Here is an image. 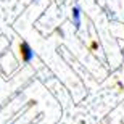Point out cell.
Listing matches in <instances>:
<instances>
[{
	"label": "cell",
	"instance_id": "obj_1",
	"mask_svg": "<svg viewBox=\"0 0 124 124\" xmlns=\"http://www.w3.org/2000/svg\"><path fill=\"white\" fill-rule=\"evenodd\" d=\"M19 52H21V58H23L24 63H31L32 60H34V50L31 48V45H29L26 40H23L21 44H19Z\"/></svg>",
	"mask_w": 124,
	"mask_h": 124
},
{
	"label": "cell",
	"instance_id": "obj_2",
	"mask_svg": "<svg viewBox=\"0 0 124 124\" xmlns=\"http://www.w3.org/2000/svg\"><path fill=\"white\" fill-rule=\"evenodd\" d=\"M71 18H73V24L76 31L81 29V7L79 5H74L73 10H71Z\"/></svg>",
	"mask_w": 124,
	"mask_h": 124
},
{
	"label": "cell",
	"instance_id": "obj_3",
	"mask_svg": "<svg viewBox=\"0 0 124 124\" xmlns=\"http://www.w3.org/2000/svg\"><path fill=\"white\" fill-rule=\"evenodd\" d=\"M32 2H39V0H32Z\"/></svg>",
	"mask_w": 124,
	"mask_h": 124
}]
</instances>
